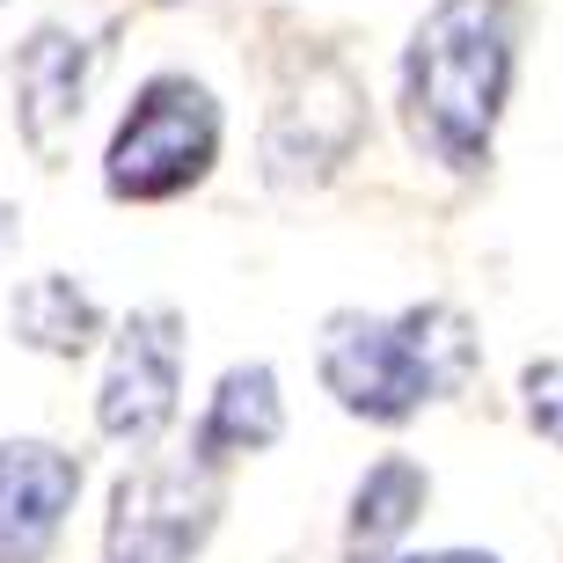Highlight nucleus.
I'll return each instance as SVG.
<instances>
[{"label": "nucleus", "mask_w": 563, "mask_h": 563, "mask_svg": "<svg viewBox=\"0 0 563 563\" xmlns=\"http://www.w3.org/2000/svg\"><path fill=\"white\" fill-rule=\"evenodd\" d=\"M358 132H366V96L336 59L308 66V81L286 88L264 125V184L272 190H308L336 176V162H352Z\"/></svg>", "instance_id": "obj_6"}, {"label": "nucleus", "mask_w": 563, "mask_h": 563, "mask_svg": "<svg viewBox=\"0 0 563 563\" xmlns=\"http://www.w3.org/2000/svg\"><path fill=\"white\" fill-rule=\"evenodd\" d=\"M96 59H103V44L81 37L74 22H37L22 37V52H15V125H22V146L37 162H59L66 146H74Z\"/></svg>", "instance_id": "obj_7"}, {"label": "nucleus", "mask_w": 563, "mask_h": 563, "mask_svg": "<svg viewBox=\"0 0 563 563\" xmlns=\"http://www.w3.org/2000/svg\"><path fill=\"white\" fill-rule=\"evenodd\" d=\"M220 520V461L190 454H146L110 483L103 563H190Z\"/></svg>", "instance_id": "obj_4"}, {"label": "nucleus", "mask_w": 563, "mask_h": 563, "mask_svg": "<svg viewBox=\"0 0 563 563\" xmlns=\"http://www.w3.org/2000/svg\"><path fill=\"white\" fill-rule=\"evenodd\" d=\"M220 162V103L190 74H154L103 146V190L118 206H168Z\"/></svg>", "instance_id": "obj_3"}, {"label": "nucleus", "mask_w": 563, "mask_h": 563, "mask_svg": "<svg viewBox=\"0 0 563 563\" xmlns=\"http://www.w3.org/2000/svg\"><path fill=\"white\" fill-rule=\"evenodd\" d=\"M505 88H512V0H439L402 52L410 140L454 176L490 162Z\"/></svg>", "instance_id": "obj_1"}, {"label": "nucleus", "mask_w": 563, "mask_h": 563, "mask_svg": "<svg viewBox=\"0 0 563 563\" xmlns=\"http://www.w3.org/2000/svg\"><path fill=\"white\" fill-rule=\"evenodd\" d=\"M184 396V314L176 308H132L118 322L103 388H96V424L118 446H154Z\"/></svg>", "instance_id": "obj_5"}, {"label": "nucleus", "mask_w": 563, "mask_h": 563, "mask_svg": "<svg viewBox=\"0 0 563 563\" xmlns=\"http://www.w3.org/2000/svg\"><path fill=\"white\" fill-rule=\"evenodd\" d=\"M366 563H374V556H366Z\"/></svg>", "instance_id": "obj_16"}, {"label": "nucleus", "mask_w": 563, "mask_h": 563, "mask_svg": "<svg viewBox=\"0 0 563 563\" xmlns=\"http://www.w3.org/2000/svg\"><path fill=\"white\" fill-rule=\"evenodd\" d=\"M81 498V461L52 439L0 446V563H44Z\"/></svg>", "instance_id": "obj_8"}, {"label": "nucleus", "mask_w": 563, "mask_h": 563, "mask_svg": "<svg viewBox=\"0 0 563 563\" xmlns=\"http://www.w3.org/2000/svg\"><path fill=\"white\" fill-rule=\"evenodd\" d=\"M162 8H176V0H162Z\"/></svg>", "instance_id": "obj_15"}, {"label": "nucleus", "mask_w": 563, "mask_h": 563, "mask_svg": "<svg viewBox=\"0 0 563 563\" xmlns=\"http://www.w3.org/2000/svg\"><path fill=\"white\" fill-rule=\"evenodd\" d=\"M8 330L44 358H81L96 336H103V308L81 278L66 272H44L30 286H15V308H8Z\"/></svg>", "instance_id": "obj_10"}, {"label": "nucleus", "mask_w": 563, "mask_h": 563, "mask_svg": "<svg viewBox=\"0 0 563 563\" xmlns=\"http://www.w3.org/2000/svg\"><path fill=\"white\" fill-rule=\"evenodd\" d=\"M402 563H498V556H483V549H432V556H402Z\"/></svg>", "instance_id": "obj_13"}, {"label": "nucleus", "mask_w": 563, "mask_h": 563, "mask_svg": "<svg viewBox=\"0 0 563 563\" xmlns=\"http://www.w3.org/2000/svg\"><path fill=\"white\" fill-rule=\"evenodd\" d=\"M15 220H22L15 206H0V264H8V250H15V242H22V228H15Z\"/></svg>", "instance_id": "obj_14"}, {"label": "nucleus", "mask_w": 563, "mask_h": 563, "mask_svg": "<svg viewBox=\"0 0 563 563\" xmlns=\"http://www.w3.org/2000/svg\"><path fill=\"white\" fill-rule=\"evenodd\" d=\"M527 424L549 439V446H563V358H542V366H527Z\"/></svg>", "instance_id": "obj_12"}, {"label": "nucleus", "mask_w": 563, "mask_h": 563, "mask_svg": "<svg viewBox=\"0 0 563 563\" xmlns=\"http://www.w3.org/2000/svg\"><path fill=\"white\" fill-rule=\"evenodd\" d=\"M424 498H432V483H424L418 461H402V454L374 461V468L358 476V490H352L344 542H352L358 556H380L388 542H402V534H410V520L424 512Z\"/></svg>", "instance_id": "obj_11"}, {"label": "nucleus", "mask_w": 563, "mask_h": 563, "mask_svg": "<svg viewBox=\"0 0 563 563\" xmlns=\"http://www.w3.org/2000/svg\"><path fill=\"white\" fill-rule=\"evenodd\" d=\"M286 432V402H278V374L272 366H228L220 388H212L206 418H198V454L228 468L234 454H264Z\"/></svg>", "instance_id": "obj_9"}, {"label": "nucleus", "mask_w": 563, "mask_h": 563, "mask_svg": "<svg viewBox=\"0 0 563 563\" xmlns=\"http://www.w3.org/2000/svg\"><path fill=\"white\" fill-rule=\"evenodd\" d=\"M476 330L468 314L446 308V300H424V308L402 314H330L322 330V388H330L352 418L366 424H402L418 418L424 402L461 396L476 380Z\"/></svg>", "instance_id": "obj_2"}]
</instances>
